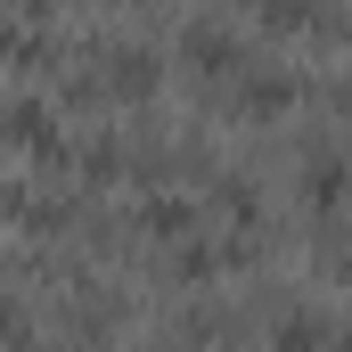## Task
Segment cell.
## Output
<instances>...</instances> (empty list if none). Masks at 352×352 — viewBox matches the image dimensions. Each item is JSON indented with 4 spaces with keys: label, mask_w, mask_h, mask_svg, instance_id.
Wrapping results in <instances>:
<instances>
[{
    "label": "cell",
    "mask_w": 352,
    "mask_h": 352,
    "mask_svg": "<svg viewBox=\"0 0 352 352\" xmlns=\"http://www.w3.org/2000/svg\"><path fill=\"white\" fill-rule=\"evenodd\" d=\"M188 58H205V66H230V58H238V50H230V41H221V33H188Z\"/></svg>",
    "instance_id": "1"
}]
</instances>
